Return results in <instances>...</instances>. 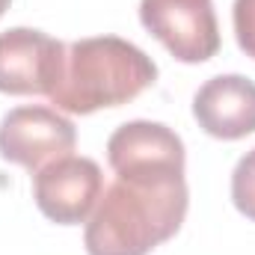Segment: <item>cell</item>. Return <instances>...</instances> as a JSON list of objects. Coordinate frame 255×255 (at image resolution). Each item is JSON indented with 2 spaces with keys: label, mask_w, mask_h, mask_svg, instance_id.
<instances>
[{
  "label": "cell",
  "mask_w": 255,
  "mask_h": 255,
  "mask_svg": "<svg viewBox=\"0 0 255 255\" xmlns=\"http://www.w3.org/2000/svg\"><path fill=\"white\" fill-rule=\"evenodd\" d=\"M184 175L119 178L101 193L86 223L89 255H148L178 235L187 217Z\"/></svg>",
  "instance_id": "cell-1"
},
{
  "label": "cell",
  "mask_w": 255,
  "mask_h": 255,
  "mask_svg": "<svg viewBox=\"0 0 255 255\" xmlns=\"http://www.w3.org/2000/svg\"><path fill=\"white\" fill-rule=\"evenodd\" d=\"M157 80L154 60L119 36H92L65 45L60 74L48 101L71 116L122 107Z\"/></svg>",
  "instance_id": "cell-2"
},
{
  "label": "cell",
  "mask_w": 255,
  "mask_h": 255,
  "mask_svg": "<svg viewBox=\"0 0 255 255\" xmlns=\"http://www.w3.org/2000/svg\"><path fill=\"white\" fill-rule=\"evenodd\" d=\"M142 27L184 65L217 57L220 24L211 0H139Z\"/></svg>",
  "instance_id": "cell-3"
},
{
  "label": "cell",
  "mask_w": 255,
  "mask_h": 255,
  "mask_svg": "<svg viewBox=\"0 0 255 255\" xmlns=\"http://www.w3.org/2000/svg\"><path fill=\"white\" fill-rule=\"evenodd\" d=\"M77 145V128L57 107L30 104L15 107L0 122V157L30 169L33 175L48 163L68 157Z\"/></svg>",
  "instance_id": "cell-4"
},
{
  "label": "cell",
  "mask_w": 255,
  "mask_h": 255,
  "mask_svg": "<svg viewBox=\"0 0 255 255\" xmlns=\"http://www.w3.org/2000/svg\"><path fill=\"white\" fill-rule=\"evenodd\" d=\"M107 160L119 178H166L184 175L187 151L172 128L136 119L110 133Z\"/></svg>",
  "instance_id": "cell-5"
},
{
  "label": "cell",
  "mask_w": 255,
  "mask_h": 255,
  "mask_svg": "<svg viewBox=\"0 0 255 255\" xmlns=\"http://www.w3.org/2000/svg\"><path fill=\"white\" fill-rule=\"evenodd\" d=\"M104 193L101 166L92 157L68 154L33 175V199L57 226H80L92 217Z\"/></svg>",
  "instance_id": "cell-6"
},
{
  "label": "cell",
  "mask_w": 255,
  "mask_h": 255,
  "mask_svg": "<svg viewBox=\"0 0 255 255\" xmlns=\"http://www.w3.org/2000/svg\"><path fill=\"white\" fill-rule=\"evenodd\" d=\"M65 42L33 30L12 27L0 33V92L3 95H51L60 74Z\"/></svg>",
  "instance_id": "cell-7"
},
{
  "label": "cell",
  "mask_w": 255,
  "mask_h": 255,
  "mask_svg": "<svg viewBox=\"0 0 255 255\" xmlns=\"http://www.w3.org/2000/svg\"><path fill=\"white\" fill-rule=\"evenodd\" d=\"M193 119L214 139L255 133V83L244 74H217L193 95Z\"/></svg>",
  "instance_id": "cell-8"
},
{
  "label": "cell",
  "mask_w": 255,
  "mask_h": 255,
  "mask_svg": "<svg viewBox=\"0 0 255 255\" xmlns=\"http://www.w3.org/2000/svg\"><path fill=\"white\" fill-rule=\"evenodd\" d=\"M232 202L247 220L255 223V148L238 160L232 172Z\"/></svg>",
  "instance_id": "cell-9"
},
{
  "label": "cell",
  "mask_w": 255,
  "mask_h": 255,
  "mask_svg": "<svg viewBox=\"0 0 255 255\" xmlns=\"http://www.w3.org/2000/svg\"><path fill=\"white\" fill-rule=\"evenodd\" d=\"M232 27L238 48L255 60V0H235L232 6Z\"/></svg>",
  "instance_id": "cell-10"
},
{
  "label": "cell",
  "mask_w": 255,
  "mask_h": 255,
  "mask_svg": "<svg viewBox=\"0 0 255 255\" xmlns=\"http://www.w3.org/2000/svg\"><path fill=\"white\" fill-rule=\"evenodd\" d=\"M9 3H12V0H0V18L6 15V9H9Z\"/></svg>",
  "instance_id": "cell-11"
}]
</instances>
